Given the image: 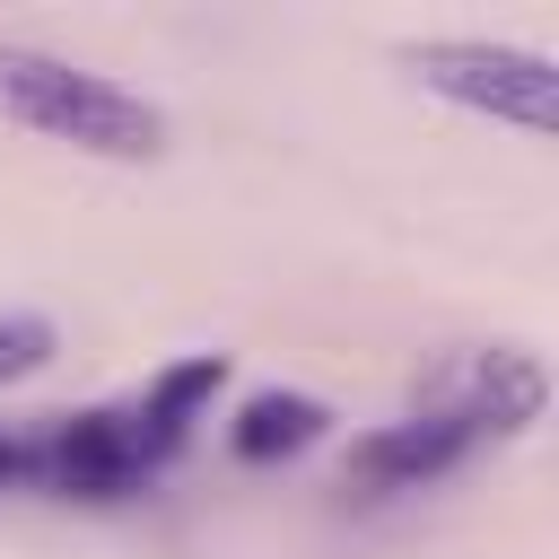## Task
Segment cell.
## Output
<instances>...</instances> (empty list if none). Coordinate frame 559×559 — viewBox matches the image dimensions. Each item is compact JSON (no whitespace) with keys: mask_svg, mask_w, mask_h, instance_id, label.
Masks as SVG:
<instances>
[{"mask_svg":"<svg viewBox=\"0 0 559 559\" xmlns=\"http://www.w3.org/2000/svg\"><path fill=\"white\" fill-rule=\"evenodd\" d=\"M0 105H9L26 131L70 140V148H87V157H157V148H166V122H157L148 96H131V87H114V79H96V70H70V61H52V52L0 44Z\"/></svg>","mask_w":559,"mask_h":559,"instance_id":"obj_1","label":"cell"},{"mask_svg":"<svg viewBox=\"0 0 559 559\" xmlns=\"http://www.w3.org/2000/svg\"><path fill=\"white\" fill-rule=\"evenodd\" d=\"M411 70H419V87H437V96L489 114V122H515V131L559 122L550 52H524V44H411Z\"/></svg>","mask_w":559,"mask_h":559,"instance_id":"obj_2","label":"cell"},{"mask_svg":"<svg viewBox=\"0 0 559 559\" xmlns=\"http://www.w3.org/2000/svg\"><path fill=\"white\" fill-rule=\"evenodd\" d=\"M480 437H489V428H480L472 411H454V402H419L411 419H384L376 437H358V445H349L341 489H367V498L428 489V480H445V472H454Z\"/></svg>","mask_w":559,"mask_h":559,"instance_id":"obj_3","label":"cell"},{"mask_svg":"<svg viewBox=\"0 0 559 559\" xmlns=\"http://www.w3.org/2000/svg\"><path fill=\"white\" fill-rule=\"evenodd\" d=\"M35 454H44V489H70V498H122L166 463L140 411H79L52 437H35Z\"/></svg>","mask_w":559,"mask_h":559,"instance_id":"obj_4","label":"cell"},{"mask_svg":"<svg viewBox=\"0 0 559 559\" xmlns=\"http://www.w3.org/2000/svg\"><path fill=\"white\" fill-rule=\"evenodd\" d=\"M323 402L314 393H253L245 411H236V428H227V445H236V463H280V454H306L314 437H323Z\"/></svg>","mask_w":559,"mask_h":559,"instance_id":"obj_5","label":"cell"},{"mask_svg":"<svg viewBox=\"0 0 559 559\" xmlns=\"http://www.w3.org/2000/svg\"><path fill=\"white\" fill-rule=\"evenodd\" d=\"M227 384V358H183V367H166L157 384H148V402H140V428H148V445L157 454H175L183 437H192V419H201V402Z\"/></svg>","mask_w":559,"mask_h":559,"instance_id":"obj_6","label":"cell"},{"mask_svg":"<svg viewBox=\"0 0 559 559\" xmlns=\"http://www.w3.org/2000/svg\"><path fill=\"white\" fill-rule=\"evenodd\" d=\"M44 349H52V323H35V314H0V384L26 376V367H44Z\"/></svg>","mask_w":559,"mask_h":559,"instance_id":"obj_7","label":"cell"},{"mask_svg":"<svg viewBox=\"0 0 559 559\" xmlns=\"http://www.w3.org/2000/svg\"><path fill=\"white\" fill-rule=\"evenodd\" d=\"M26 480H44L35 437H0V489H26Z\"/></svg>","mask_w":559,"mask_h":559,"instance_id":"obj_8","label":"cell"}]
</instances>
